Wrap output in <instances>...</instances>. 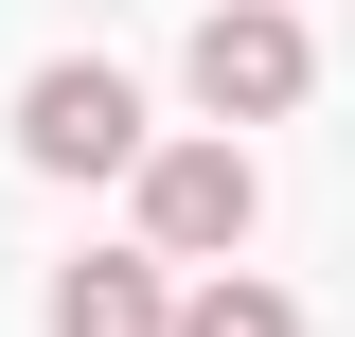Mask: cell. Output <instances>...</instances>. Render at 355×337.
<instances>
[{
  "mask_svg": "<svg viewBox=\"0 0 355 337\" xmlns=\"http://www.w3.org/2000/svg\"><path fill=\"white\" fill-rule=\"evenodd\" d=\"M18 160L36 178H142V89L89 71V53H53V71L18 89Z\"/></svg>",
  "mask_w": 355,
  "mask_h": 337,
  "instance_id": "cell-2",
  "label": "cell"
},
{
  "mask_svg": "<svg viewBox=\"0 0 355 337\" xmlns=\"http://www.w3.org/2000/svg\"><path fill=\"white\" fill-rule=\"evenodd\" d=\"M53 337H178V284H160V249H89L71 284H53Z\"/></svg>",
  "mask_w": 355,
  "mask_h": 337,
  "instance_id": "cell-4",
  "label": "cell"
},
{
  "mask_svg": "<svg viewBox=\"0 0 355 337\" xmlns=\"http://www.w3.org/2000/svg\"><path fill=\"white\" fill-rule=\"evenodd\" d=\"M178 337H302V302H284V284H249V266H214V284L178 302Z\"/></svg>",
  "mask_w": 355,
  "mask_h": 337,
  "instance_id": "cell-5",
  "label": "cell"
},
{
  "mask_svg": "<svg viewBox=\"0 0 355 337\" xmlns=\"http://www.w3.org/2000/svg\"><path fill=\"white\" fill-rule=\"evenodd\" d=\"M302 18H284V0H214V18H196V107H214V125H284V107H302Z\"/></svg>",
  "mask_w": 355,
  "mask_h": 337,
  "instance_id": "cell-3",
  "label": "cell"
},
{
  "mask_svg": "<svg viewBox=\"0 0 355 337\" xmlns=\"http://www.w3.org/2000/svg\"><path fill=\"white\" fill-rule=\"evenodd\" d=\"M249 213H266V178H249V142H142V249L160 266H231L249 249Z\"/></svg>",
  "mask_w": 355,
  "mask_h": 337,
  "instance_id": "cell-1",
  "label": "cell"
}]
</instances>
